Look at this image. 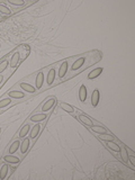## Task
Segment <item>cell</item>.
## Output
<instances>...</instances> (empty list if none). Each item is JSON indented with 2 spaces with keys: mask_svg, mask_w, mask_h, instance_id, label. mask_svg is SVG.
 <instances>
[{
  "mask_svg": "<svg viewBox=\"0 0 135 180\" xmlns=\"http://www.w3.org/2000/svg\"><path fill=\"white\" fill-rule=\"evenodd\" d=\"M8 171H9V166H8V163H5L2 167L0 168V179H5L7 177V174H8Z\"/></svg>",
  "mask_w": 135,
  "mask_h": 180,
  "instance_id": "44dd1931",
  "label": "cell"
},
{
  "mask_svg": "<svg viewBox=\"0 0 135 180\" xmlns=\"http://www.w3.org/2000/svg\"><path fill=\"white\" fill-rule=\"evenodd\" d=\"M20 88L24 90V91H26V92H29V94H34L35 91H36V88L35 87H33L32 84H26V82H21V84H19Z\"/></svg>",
  "mask_w": 135,
  "mask_h": 180,
  "instance_id": "e0dca14e",
  "label": "cell"
},
{
  "mask_svg": "<svg viewBox=\"0 0 135 180\" xmlns=\"http://www.w3.org/2000/svg\"><path fill=\"white\" fill-rule=\"evenodd\" d=\"M119 153H121V156H122V160L127 163V162H129V154H127L126 150H122V149H121Z\"/></svg>",
  "mask_w": 135,
  "mask_h": 180,
  "instance_id": "484cf974",
  "label": "cell"
},
{
  "mask_svg": "<svg viewBox=\"0 0 135 180\" xmlns=\"http://www.w3.org/2000/svg\"><path fill=\"white\" fill-rule=\"evenodd\" d=\"M8 2H9L10 5H14V6H18V7L25 6V1H23V0H18V1H14V0H8Z\"/></svg>",
  "mask_w": 135,
  "mask_h": 180,
  "instance_id": "4316f807",
  "label": "cell"
},
{
  "mask_svg": "<svg viewBox=\"0 0 135 180\" xmlns=\"http://www.w3.org/2000/svg\"><path fill=\"white\" fill-rule=\"evenodd\" d=\"M99 100H100V92L98 89H95L91 94V105L94 107H97L99 104Z\"/></svg>",
  "mask_w": 135,
  "mask_h": 180,
  "instance_id": "277c9868",
  "label": "cell"
},
{
  "mask_svg": "<svg viewBox=\"0 0 135 180\" xmlns=\"http://www.w3.org/2000/svg\"><path fill=\"white\" fill-rule=\"evenodd\" d=\"M84 61H86V58H79L78 60H76L73 63H72V66H71V71L72 72H74V71H77V70H79L82 65H84Z\"/></svg>",
  "mask_w": 135,
  "mask_h": 180,
  "instance_id": "5b68a950",
  "label": "cell"
},
{
  "mask_svg": "<svg viewBox=\"0 0 135 180\" xmlns=\"http://www.w3.org/2000/svg\"><path fill=\"white\" fill-rule=\"evenodd\" d=\"M60 107H61V109H63L64 111H66V113H70V114H73V113H74V108H73L71 105H69V104L61 103L60 104Z\"/></svg>",
  "mask_w": 135,
  "mask_h": 180,
  "instance_id": "7402d4cb",
  "label": "cell"
},
{
  "mask_svg": "<svg viewBox=\"0 0 135 180\" xmlns=\"http://www.w3.org/2000/svg\"><path fill=\"white\" fill-rule=\"evenodd\" d=\"M44 84V73L43 72H39L36 79H35V86H36V90L41 89Z\"/></svg>",
  "mask_w": 135,
  "mask_h": 180,
  "instance_id": "8992f818",
  "label": "cell"
},
{
  "mask_svg": "<svg viewBox=\"0 0 135 180\" xmlns=\"http://www.w3.org/2000/svg\"><path fill=\"white\" fill-rule=\"evenodd\" d=\"M39 131H41V125H39V124H36V125L29 131V137H31L32 140H35V139L37 137V135L39 134Z\"/></svg>",
  "mask_w": 135,
  "mask_h": 180,
  "instance_id": "9a60e30c",
  "label": "cell"
},
{
  "mask_svg": "<svg viewBox=\"0 0 135 180\" xmlns=\"http://www.w3.org/2000/svg\"><path fill=\"white\" fill-rule=\"evenodd\" d=\"M87 99V88L84 84H81L79 88V100L81 103H84Z\"/></svg>",
  "mask_w": 135,
  "mask_h": 180,
  "instance_id": "30bf717a",
  "label": "cell"
},
{
  "mask_svg": "<svg viewBox=\"0 0 135 180\" xmlns=\"http://www.w3.org/2000/svg\"><path fill=\"white\" fill-rule=\"evenodd\" d=\"M11 104V99H9V98H4V99H1L0 100V109H2V108H5L7 106H9Z\"/></svg>",
  "mask_w": 135,
  "mask_h": 180,
  "instance_id": "d4e9b609",
  "label": "cell"
},
{
  "mask_svg": "<svg viewBox=\"0 0 135 180\" xmlns=\"http://www.w3.org/2000/svg\"><path fill=\"white\" fill-rule=\"evenodd\" d=\"M29 131H31V125H29V124H25V125L20 129L19 135H18V136H19L20 139H24V137H26V135L29 133Z\"/></svg>",
  "mask_w": 135,
  "mask_h": 180,
  "instance_id": "d6986e66",
  "label": "cell"
},
{
  "mask_svg": "<svg viewBox=\"0 0 135 180\" xmlns=\"http://www.w3.org/2000/svg\"><path fill=\"white\" fill-rule=\"evenodd\" d=\"M90 129H91L92 132L97 133V134H105V133H107L106 129H105L104 126H99V125H91V126H90Z\"/></svg>",
  "mask_w": 135,
  "mask_h": 180,
  "instance_id": "ffe728a7",
  "label": "cell"
},
{
  "mask_svg": "<svg viewBox=\"0 0 135 180\" xmlns=\"http://www.w3.org/2000/svg\"><path fill=\"white\" fill-rule=\"evenodd\" d=\"M46 114L45 113H42V114H35V115L31 116V122H34V123H39V122H43L46 119Z\"/></svg>",
  "mask_w": 135,
  "mask_h": 180,
  "instance_id": "8fae6325",
  "label": "cell"
},
{
  "mask_svg": "<svg viewBox=\"0 0 135 180\" xmlns=\"http://www.w3.org/2000/svg\"><path fill=\"white\" fill-rule=\"evenodd\" d=\"M0 13L4 15H11V9L5 6L4 4H0Z\"/></svg>",
  "mask_w": 135,
  "mask_h": 180,
  "instance_id": "603a6c76",
  "label": "cell"
},
{
  "mask_svg": "<svg viewBox=\"0 0 135 180\" xmlns=\"http://www.w3.org/2000/svg\"><path fill=\"white\" fill-rule=\"evenodd\" d=\"M8 96L11 99H23L25 97V94L23 91H19V90H13V91L8 92Z\"/></svg>",
  "mask_w": 135,
  "mask_h": 180,
  "instance_id": "ba28073f",
  "label": "cell"
},
{
  "mask_svg": "<svg viewBox=\"0 0 135 180\" xmlns=\"http://www.w3.org/2000/svg\"><path fill=\"white\" fill-rule=\"evenodd\" d=\"M99 135V139L103 140V141H114V136L113 135L108 134V133H105V134H98Z\"/></svg>",
  "mask_w": 135,
  "mask_h": 180,
  "instance_id": "cb8c5ba5",
  "label": "cell"
},
{
  "mask_svg": "<svg viewBox=\"0 0 135 180\" xmlns=\"http://www.w3.org/2000/svg\"><path fill=\"white\" fill-rule=\"evenodd\" d=\"M8 64H9V62H8V61H2V62L0 63V73L6 70L7 66H8Z\"/></svg>",
  "mask_w": 135,
  "mask_h": 180,
  "instance_id": "83f0119b",
  "label": "cell"
},
{
  "mask_svg": "<svg viewBox=\"0 0 135 180\" xmlns=\"http://www.w3.org/2000/svg\"><path fill=\"white\" fill-rule=\"evenodd\" d=\"M55 74H56L55 69H51V70L47 72V76H46V84H49V86H51V84L55 81Z\"/></svg>",
  "mask_w": 135,
  "mask_h": 180,
  "instance_id": "9c48e42d",
  "label": "cell"
},
{
  "mask_svg": "<svg viewBox=\"0 0 135 180\" xmlns=\"http://www.w3.org/2000/svg\"><path fill=\"white\" fill-rule=\"evenodd\" d=\"M4 161L7 162V163H10V164H18L20 162V159L15 156L14 154H8L4 156Z\"/></svg>",
  "mask_w": 135,
  "mask_h": 180,
  "instance_id": "52a82bcc",
  "label": "cell"
},
{
  "mask_svg": "<svg viewBox=\"0 0 135 180\" xmlns=\"http://www.w3.org/2000/svg\"><path fill=\"white\" fill-rule=\"evenodd\" d=\"M29 146H31L29 139H28V137H24V140H23V142L20 143V146H19L20 153H21V154H25L26 152L29 150Z\"/></svg>",
  "mask_w": 135,
  "mask_h": 180,
  "instance_id": "7a4b0ae2",
  "label": "cell"
},
{
  "mask_svg": "<svg viewBox=\"0 0 135 180\" xmlns=\"http://www.w3.org/2000/svg\"><path fill=\"white\" fill-rule=\"evenodd\" d=\"M55 104H56V98H55V97L50 98L49 100H46V101L43 104V106H42V111H43V113H46V111L51 110L52 108L55 106Z\"/></svg>",
  "mask_w": 135,
  "mask_h": 180,
  "instance_id": "6da1fadb",
  "label": "cell"
},
{
  "mask_svg": "<svg viewBox=\"0 0 135 180\" xmlns=\"http://www.w3.org/2000/svg\"><path fill=\"white\" fill-rule=\"evenodd\" d=\"M125 150H126V152H129V155L131 154V155H134V152L131 150V149L129 148V146H125Z\"/></svg>",
  "mask_w": 135,
  "mask_h": 180,
  "instance_id": "f546056e",
  "label": "cell"
},
{
  "mask_svg": "<svg viewBox=\"0 0 135 180\" xmlns=\"http://www.w3.org/2000/svg\"><path fill=\"white\" fill-rule=\"evenodd\" d=\"M19 60H20L19 52H15V53L13 54V56H11V59H10V62H9L10 68H11V69L17 68V65H18V63H19Z\"/></svg>",
  "mask_w": 135,
  "mask_h": 180,
  "instance_id": "3957f363",
  "label": "cell"
},
{
  "mask_svg": "<svg viewBox=\"0 0 135 180\" xmlns=\"http://www.w3.org/2000/svg\"><path fill=\"white\" fill-rule=\"evenodd\" d=\"M19 146H20L19 140H16V141H14L13 143L10 144V146H9V154H14V153H16V152L18 151Z\"/></svg>",
  "mask_w": 135,
  "mask_h": 180,
  "instance_id": "ac0fdd59",
  "label": "cell"
},
{
  "mask_svg": "<svg viewBox=\"0 0 135 180\" xmlns=\"http://www.w3.org/2000/svg\"><path fill=\"white\" fill-rule=\"evenodd\" d=\"M68 66H69V64H68L66 61L60 65V69H59V78H60V79H62V78L65 77V74H66V72H68Z\"/></svg>",
  "mask_w": 135,
  "mask_h": 180,
  "instance_id": "4fadbf2b",
  "label": "cell"
},
{
  "mask_svg": "<svg viewBox=\"0 0 135 180\" xmlns=\"http://www.w3.org/2000/svg\"><path fill=\"white\" fill-rule=\"evenodd\" d=\"M78 119L80 121V122L82 123V124H84L86 126H91V125H94V123H92V121L90 119L88 116H86V115H82V114H80V115H78Z\"/></svg>",
  "mask_w": 135,
  "mask_h": 180,
  "instance_id": "5bb4252c",
  "label": "cell"
},
{
  "mask_svg": "<svg viewBox=\"0 0 135 180\" xmlns=\"http://www.w3.org/2000/svg\"><path fill=\"white\" fill-rule=\"evenodd\" d=\"M101 72H103V68H96V69H94L91 72H89V73H88L87 78H88L89 80L96 79L97 77H99V76L101 74Z\"/></svg>",
  "mask_w": 135,
  "mask_h": 180,
  "instance_id": "7c38bea8",
  "label": "cell"
},
{
  "mask_svg": "<svg viewBox=\"0 0 135 180\" xmlns=\"http://www.w3.org/2000/svg\"><path fill=\"white\" fill-rule=\"evenodd\" d=\"M106 146L108 149H110L111 151H114V152H118V153H119V151H121L119 144L115 143L114 141H107L106 142Z\"/></svg>",
  "mask_w": 135,
  "mask_h": 180,
  "instance_id": "2e32d148",
  "label": "cell"
},
{
  "mask_svg": "<svg viewBox=\"0 0 135 180\" xmlns=\"http://www.w3.org/2000/svg\"><path fill=\"white\" fill-rule=\"evenodd\" d=\"M129 161L131 162V164L133 166V167H135V158H134V155H129Z\"/></svg>",
  "mask_w": 135,
  "mask_h": 180,
  "instance_id": "f1b7e54d",
  "label": "cell"
},
{
  "mask_svg": "<svg viewBox=\"0 0 135 180\" xmlns=\"http://www.w3.org/2000/svg\"><path fill=\"white\" fill-rule=\"evenodd\" d=\"M2 81H4V76H2V74H0V84H1Z\"/></svg>",
  "mask_w": 135,
  "mask_h": 180,
  "instance_id": "4dcf8cb0",
  "label": "cell"
}]
</instances>
